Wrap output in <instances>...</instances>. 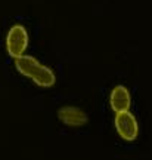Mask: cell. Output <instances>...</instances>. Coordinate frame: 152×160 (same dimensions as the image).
Returning <instances> with one entry per match:
<instances>
[{"label":"cell","mask_w":152,"mask_h":160,"mask_svg":"<svg viewBox=\"0 0 152 160\" xmlns=\"http://www.w3.org/2000/svg\"><path fill=\"white\" fill-rule=\"evenodd\" d=\"M15 67H17L18 73L31 79L40 88H52L56 82L55 73L49 67L43 65L39 59L30 57V55L15 58Z\"/></svg>","instance_id":"cell-1"},{"label":"cell","mask_w":152,"mask_h":160,"mask_svg":"<svg viewBox=\"0 0 152 160\" xmlns=\"http://www.w3.org/2000/svg\"><path fill=\"white\" fill-rule=\"evenodd\" d=\"M28 48V33L24 25L15 24L6 36V51L12 58H19Z\"/></svg>","instance_id":"cell-2"},{"label":"cell","mask_w":152,"mask_h":160,"mask_svg":"<svg viewBox=\"0 0 152 160\" xmlns=\"http://www.w3.org/2000/svg\"><path fill=\"white\" fill-rule=\"evenodd\" d=\"M114 125L117 129V133L123 138L124 141H135L139 135V123L135 114L130 111H121L115 113Z\"/></svg>","instance_id":"cell-3"},{"label":"cell","mask_w":152,"mask_h":160,"mask_svg":"<svg viewBox=\"0 0 152 160\" xmlns=\"http://www.w3.org/2000/svg\"><path fill=\"white\" fill-rule=\"evenodd\" d=\"M58 119L61 120L64 125L73 126V128H78L87 123V114L78 107H71V105H65L58 110Z\"/></svg>","instance_id":"cell-4"},{"label":"cell","mask_w":152,"mask_h":160,"mask_svg":"<svg viewBox=\"0 0 152 160\" xmlns=\"http://www.w3.org/2000/svg\"><path fill=\"white\" fill-rule=\"evenodd\" d=\"M109 105L114 113L129 111L131 107V95H130L129 89L123 85L115 86L109 93Z\"/></svg>","instance_id":"cell-5"}]
</instances>
